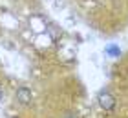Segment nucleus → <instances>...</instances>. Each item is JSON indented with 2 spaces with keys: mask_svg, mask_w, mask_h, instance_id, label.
Wrapping results in <instances>:
<instances>
[{
  "mask_svg": "<svg viewBox=\"0 0 128 118\" xmlns=\"http://www.w3.org/2000/svg\"><path fill=\"white\" fill-rule=\"evenodd\" d=\"M99 105H101L104 111H112L115 107V98L110 93H101L99 94Z\"/></svg>",
  "mask_w": 128,
  "mask_h": 118,
  "instance_id": "f257e3e1",
  "label": "nucleus"
},
{
  "mask_svg": "<svg viewBox=\"0 0 128 118\" xmlns=\"http://www.w3.org/2000/svg\"><path fill=\"white\" fill-rule=\"evenodd\" d=\"M2 100H4V91L0 89V102H2Z\"/></svg>",
  "mask_w": 128,
  "mask_h": 118,
  "instance_id": "7ed1b4c3",
  "label": "nucleus"
},
{
  "mask_svg": "<svg viewBox=\"0 0 128 118\" xmlns=\"http://www.w3.org/2000/svg\"><path fill=\"white\" fill-rule=\"evenodd\" d=\"M16 100H18L22 105H28V104H31L33 94L28 87H18V89H16Z\"/></svg>",
  "mask_w": 128,
  "mask_h": 118,
  "instance_id": "f03ea898",
  "label": "nucleus"
}]
</instances>
